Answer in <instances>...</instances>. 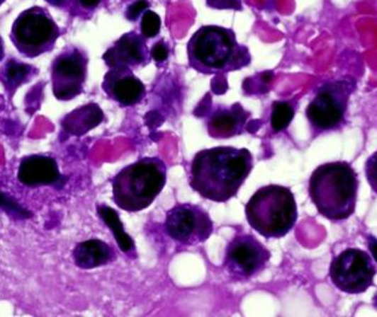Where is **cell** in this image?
Listing matches in <instances>:
<instances>
[{
  "mask_svg": "<svg viewBox=\"0 0 377 317\" xmlns=\"http://www.w3.org/2000/svg\"><path fill=\"white\" fill-rule=\"evenodd\" d=\"M103 88L115 102L122 106H134L142 102L146 88L128 67H115L104 77Z\"/></svg>",
  "mask_w": 377,
  "mask_h": 317,
  "instance_id": "obj_10",
  "label": "cell"
},
{
  "mask_svg": "<svg viewBox=\"0 0 377 317\" xmlns=\"http://www.w3.org/2000/svg\"><path fill=\"white\" fill-rule=\"evenodd\" d=\"M355 87L354 79L344 77L327 82L317 89L305 109V116L315 132H331L342 125Z\"/></svg>",
  "mask_w": 377,
  "mask_h": 317,
  "instance_id": "obj_6",
  "label": "cell"
},
{
  "mask_svg": "<svg viewBox=\"0 0 377 317\" xmlns=\"http://www.w3.org/2000/svg\"><path fill=\"white\" fill-rule=\"evenodd\" d=\"M18 178L28 186L55 184L62 188L67 181L60 174L55 158L45 156H31L23 158L20 163Z\"/></svg>",
  "mask_w": 377,
  "mask_h": 317,
  "instance_id": "obj_12",
  "label": "cell"
},
{
  "mask_svg": "<svg viewBox=\"0 0 377 317\" xmlns=\"http://www.w3.org/2000/svg\"><path fill=\"white\" fill-rule=\"evenodd\" d=\"M53 25L49 18L40 13H29L18 21L16 33L21 42L39 45L47 42L52 35Z\"/></svg>",
  "mask_w": 377,
  "mask_h": 317,
  "instance_id": "obj_16",
  "label": "cell"
},
{
  "mask_svg": "<svg viewBox=\"0 0 377 317\" xmlns=\"http://www.w3.org/2000/svg\"><path fill=\"white\" fill-rule=\"evenodd\" d=\"M308 191L320 215L331 221H347L356 207L359 178L349 162H327L315 168Z\"/></svg>",
  "mask_w": 377,
  "mask_h": 317,
  "instance_id": "obj_2",
  "label": "cell"
},
{
  "mask_svg": "<svg viewBox=\"0 0 377 317\" xmlns=\"http://www.w3.org/2000/svg\"><path fill=\"white\" fill-rule=\"evenodd\" d=\"M105 62L109 67H138L148 62L147 47L142 38L136 33H127L117 41L116 45L107 50L104 57Z\"/></svg>",
  "mask_w": 377,
  "mask_h": 317,
  "instance_id": "obj_13",
  "label": "cell"
},
{
  "mask_svg": "<svg viewBox=\"0 0 377 317\" xmlns=\"http://www.w3.org/2000/svg\"><path fill=\"white\" fill-rule=\"evenodd\" d=\"M295 117V108L289 102H275L271 115V125L274 132L286 130Z\"/></svg>",
  "mask_w": 377,
  "mask_h": 317,
  "instance_id": "obj_19",
  "label": "cell"
},
{
  "mask_svg": "<svg viewBox=\"0 0 377 317\" xmlns=\"http://www.w3.org/2000/svg\"><path fill=\"white\" fill-rule=\"evenodd\" d=\"M366 239L367 248H368L371 255H372L373 259H374V261L377 265V238H375L374 236L368 235L367 236Z\"/></svg>",
  "mask_w": 377,
  "mask_h": 317,
  "instance_id": "obj_27",
  "label": "cell"
},
{
  "mask_svg": "<svg viewBox=\"0 0 377 317\" xmlns=\"http://www.w3.org/2000/svg\"><path fill=\"white\" fill-rule=\"evenodd\" d=\"M47 1L52 5H61L63 3V0H47Z\"/></svg>",
  "mask_w": 377,
  "mask_h": 317,
  "instance_id": "obj_29",
  "label": "cell"
},
{
  "mask_svg": "<svg viewBox=\"0 0 377 317\" xmlns=\"http://www.w3.org/2000/svg\"><path fill=\"white\" fill-rule=\"evenodd\" d=\"M271 257V251L257 238L242 231L226 246L224 269L232 280L245 282L261 275Z\"/></svg>",
  "mask_w": 377,
  "mask_h": 317,
  "instance_id": "obj_7",
  "label": "cell"
},
{
  "mask_svg": "<svg viewBox=\"0 0 377 317\" xmlns=\"http://www.w3.org/2000/svg\"><path fill=\"white\" fill-rule=\"evenodd\" d=\"M1 1H3V0H0V4H1Z\"/></svg>",
  "mask_w": 377,
  "mask_h": 317,
  "instance_id": "obj_32",
  "label": "cell"
},
{
  "mask_svg": "<svg viewBox=\"0 0 377 317\" xmlns=\"http://www.w3.org/2000/svg\"><path fill=\"white\" fill-rule=\"evenodd\" d=\"M245 214L249 226L263 237H285L297 221L295 195L286 186H263L248 200Z\"/></svg>",
  "mask_w": 377,
  "mask_h": 317,
  "instance_id": "obj_5",
  "label": "cell"
},
{
  "mask_svg": "<svg viewBox=\"0 0 377 317\" xmlns=\"http://www.w3.org/2000/svg\"><path fill=\"white\" fill-rule=\"evenodd\" d=\"M116 257L114 248L99 239H89L77 243L73 250L75 265L84 270L104 267L116 260Z\"/></svg>",
  "mask_w": 377,
  "mask_h": 317,
  "instance_id": "obj_14",
  "label": "cell"
},
{
  "mask_svg": "<svg viewBox=\"0 0 377 317\" xmlns=\"http://www.w3.org/2000/svg\"><path fill=\"white\" fill-rule=\"evenodd\" d=\"M253 166V154L248 149L230 146L204 149L192 160L190 186L208 201L226 203L238 193Z\"/></svg>",
  "mask_w": 377,
  "mask_h": 317,
  "instance_id": "obj_1",
  "label": "cell"
},
{
  "mask_svg": "<svg viewBox=\"0 0 377 317\" xmlns=\"http://www.w3.org/2000/svg\"><path fill=\"white\" fill-rule=\"evenodd\" d=\"M85 7H94V6L99 5L101 0H79Z\"/></svg>",
  "mask_w": 377,
  "mask_h": 317,
  "instance_id": "obj_28",
  "label": "cell"
},
{
  "mask_svg": "<svg viewBox=\"0 0 377 317\" xmlns=\"http://www.w3.org/2000/svg\"><path fill=\"white\" fill-rule=\"evenodd\" d=\"M166 182V163L158 156H145L112 178L113 200L123 211L142 212L154 203Z\"/></svg>",
  "mask_w": 377,
  "mask_h": 317,
  "instance_id": "obj_3",
  "label": "cell"
},
{
  "mask_svg": "<svg viewBox=\"0 0 377 317\" xmlns=\"http://www.w3.org/2000/svg\"><path fill=\"white\" fill-rule=\"evenodd\" d=\"M208 5L215 8H240V0H208Z\"/></svg>",
  "mask_w": 377,
  "mask_h": 317,
  "instance_id": "obj_26",
  "label": "cell"
},
{
  "mask_svg": "<svg viewBox=\"0 0 377 317\" xmlns=\"http://www.w3.org/2000/svg\"><path fill=\"white\" fill-rule=\"evenodd\" d=\"M168 49L162 41L157 43L152 50V57L156 59L157 62H164L168 57Z\"/></svg>",
  "mask_w": 377,
  "mask_h": 317,
  "instance_id": "obj_25",
  "label": "cell"
},
{
  "mask_svg": "<svg viewBox=\"0 0 377 317\" xmlns=\"http://www.w3.org/2000/svg\"><path fill=\"white\" fill-rule=\"evenodd\" d=\"M3 57H4L3 45H1V40H0V59H3Z\"/></svg>",
  "mask_w": 377,
  "mask_h": 317,
  "instance_id": "obj_30",
  "label": "cell"
},
{
  "mask_svg": "<svg viewBox=\"0 0 377 317\" xmlns=\"http://www.w3.org/2000/svg\"><path fill=\"white\" fill-rule=\"evenodd\" d=\"M97 213L114 234L115 239H116L120 250L126 253L127 255L135 257L136 255V249H135L134 241H133L132 238L125 233L124 227H123V224L120 223V219H119V216L116 211H114L113 208L108 207V206L101 205L97 207Z\"/></svg>",
  "mask_w": 377,
  "mask_h": 317,
  "instance_id": "obj_18",
  "label": "cell"
},
{
  "mask_svg": "<svg viewBox=\"0 0 377 317\" xmlns=\"http://www.w3.org/2000/svg\"><path fill=\"white\" fill-rule=\"evenodd\" d=\"M104 119L102 109L97 105L91 104L81 107L71 113L63 122V128L69 134L82 136L95 127L99 126Z\"/></svg>",
  "mask_w": 377,
  "mask_h": 317,
  "instance_id": "obj_17",
  "label": "cell"
},
{
  "mask_svg": "<svg viewBox=\"0 0 377 317\" xmlns=\"http://www.w3.org/2000/svg\"><path fill=\"white\" fill-rule=\"evenodd\" d=\"M0 208H4L5 211L15 214L18 217L30 218L33 216L29 211L21 207L15 200L6 195L3 192H0Z\"/></svg>",
  "mask_w": 377,
  "mask_h": 317,
  "instance_id": "obj_21",
  "label": "cell"
},
{
  "mask_svg": "<svg viewBox=\"0 0 377 317\" xmlns=\"http://www.w3.org/2000/svg\"><path fill=\"white\" fill-rule=\"evenodd\" d=\"M248 118L249 113L242 105L218 107L208 115L206 130L214 139L233 138L245 132Z\"/></svg>",
  "mask_w": 377,
  "mask_h": 317,
  "instance_id": "obj_11",
  "label": "cell"
},
{
  "mask_svg": "<svg viewBox=\"0 0 377 317\" xmlns=\"http://www.w3.org/2000/svg\"><path fill=\"white\" fill-rule=\"evenodd\" d=\"M162 27V20L160 17L154 11L147 10L142 16V33L145 38H154L158 35Z\"/></svg>",
  "mask_w": 377,
  "mask_h": 317,
  "instance_id": "obj_20",
  "label": "cell"
},
{
  "mask_svg": "<svg viewBox=\"0 0 377 317\" xmlns=\"http://www.w3.org/2000/svg\"><path fill=\"white\" fill-rule=\"evenodd\" d=\"M188 62L204 74L236 71L251 61L245 47L236 43L231 30L208 25L194 33L188 45Z\"/></svg>",
  "mask_w": 377,
  "mask_h": 317,
  "instance_id": "obj_4",
  "label": "cell"
},
{
  "mask_svg": "<svg viewBox=\"0 0 377 317\" xmlns=\"http://www.w3.org/2000/svg\"><path fill=\"white\" fill-rule=\"evenodd\" d=\"M365 176L372 191L377 194V151L371 154L365 162Z\"/></svg>",
  "mask_w": 377,
  "mask_h": 317,
  "instance_id": "obj_22",
  "label": "cell"
},
{
  "mask_svg": "<svg viewBox=\"0 0 377 317\" xmlns=\"http://www.w3.org/2000/svg\"><path fill=\"white\" fill-rule=\"evenodd\" d=\"M164 231L179 245L191 246L206 243L214 231V224L201 206L179 203L166 214Z\"/></svg>",
  "mask_w": 377,
  "mask_h": 317,
  "instance_id": "obj_9",
  "label": "cell"
},
{
  "mask_svg": "<svg viewBox=\"0 0 377 317\" xmlns=\"http://www.w3.org/2000/svg\"><path fill=\"white\" fill-rule=\"evenodd\" d=\"M55 73L67 79L64 86L55 89L59 99H71L82 92V83L85 77V65L77 57H64L55 65Z\"/></svg>",
  "mask_w": 377,
  "mask_h": 317,
  "instance_id": "obj_15",
  "label": "cell"
},
{
  "mask_svg": "<svg viewBox=\"0 0 377 317\" xmlns=\"http://www.w3.org/2000/svg\"><path fill=\"white\" fill-rule=\"evenodd\" d=\"M330 279L337 290L347 294L366 292L376 275L372 255L359 248H347L333 259Z\"/></svg>",
  "mask_w": 377,
  "mask_h": 317,
  "instance_id": "obj_8",
  "label": "cell"
},
{
  "mask_svg": "<svg viewBox=\"0 0 377 317\" xmlns=\"http://www.w3.org/2000/svg\"><path fill=\"white\" fill-rule=\"evenodd\" d=\"M29 72V67L23 64H11L8 67L7 75L10 81H20Z\"/></svg>",
  "mask_w": 377,
  "mask_h": 317,
  "instance_id": "obj_23",
  "label": "cell"
},
{
  "mask_svg": "<svg viewBox=\"0 0 377 317\" xmlns=\"http://www.w3.org/2000/svg\"><path fill=\"white\" fill-rule=\"evenodd\" d=\"M149 7V4L147 3L146 0H138L136 3L133 4V5L129 6L128 9L126 11V17L129 20H136L138 18V16L144 11L145 9Z\"/></svg>",
  "mask_w": 377,
  "mask_h": 317,
  "instance_id": "obj_24",
  "label": "cell"
},
{
  "mask_svg": "<svg viewBox=\"0 0 377 317\" xmlns=\"http://www.w3.org/2000/svg\"><path fill=\"white\" fill-rule=\"evenodd\" d=\"M373 303H374V306L377 307V293L375 294L374 299H373Z\"/></svg>",
  "mask_w": 377,
  "mask_h": 317,
  "instance_id": "obj_31",
  "label": "cell"
}]
</instances>
